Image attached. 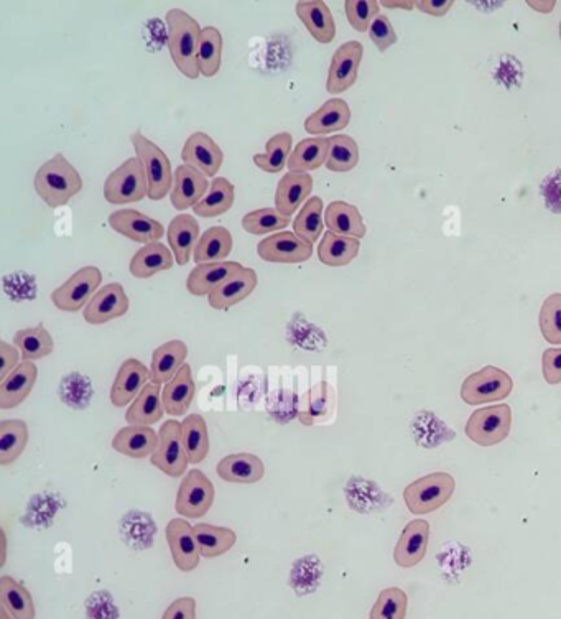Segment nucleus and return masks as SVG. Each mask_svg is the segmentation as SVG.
Returning <instances> with one entry per match:
<instances>
[{
    "label": "nucleus",
    "mask_w": 561,
    "mask_h": 619,
    "mask_svg": "<svg viewBox=\"0 0 561 619\" xmlns=\"http://www.w3.org/2000/svg\"><path fill=\"white\" fill-rule=\"evenodd\" d=\"M223 35L216 27H204L201 33L200 53H198V61H200V71L204 78H213L218 75L223 63Z\"/></svg>",
    "instance_id": "46"
},
{
    "label": "nucleus",
    "mask_w": 561,
    "mask_h": 619,
    "mask_svg": "<svg viewBox=\"0 0 561 619\" xmlns=\"http://www.w3.org/2000/svg\"><path fill=\"white\" fill-rule=\"evenodd\" d=\"M0 603L14 619H35L37 616L30 592L9 575L0 577Z\"/></svg>",
    "instance_id": "39"
},
{
    "label": "nucleus",
    "mask_w": 561,
    "mask_h": 619,
    "mask_svg": "<svg viewBox=\"0 0 561 619\" xmlns=\"http://www.w3.org/2000/svg\"><path fill=\"white\" fill-rule=\"evenodd\" d=\"M219 478L234 485H254L265 476L264 461L252 453H232L216 466Z\"/></svg>",
    "instance_id": "23"
},
{
    "label": "nucleus",
    "mask_w": 561,
    "mask_h": 619,
    "mask_svg": "<svg viewBox=\"0 0 561 619\" xmlns=\"http://www.w3.org/2000/svg\"><path fill=\"white\" fill-rule=\"evenodd\" d=\"M181 433L190 465L203 463L208 457L211 445L206 420L200 414L186 415L185 420L181 422Z\"/></svg>",
    "instance_id": "40"
},
{
    "label": "nucleus",
    "mask_w": 561,
    "mask_h": 619,
    "mask_svg": "<svg viewBox=\"0 0 561 619\" xmlns=\"http://www.w3.org/2000/svg\"><path fill=\"white\" fill-rule=\"evenodd\" d=\"M417 7L423 14L432 15V17H445L453 7L451 0H418L415 2Z\"/></svg>",
    "instance_id": "55"
},
{
    "label": "nucleus",
    "mask_w": 561,
    "mask_h": 619,
    "mask_svg": "<svg viewBox=\"0 0 561 619\" xmlns=\"http://www.w3.org/2000/svg\"><path fill=\"white\" fill-rule=\"evenodd\" d=\"M287 226H290V218L280 215L275 208H260L242 218V228L252 236L280 233Z\"/></svg>",
    "instance_id": "47"
},
{
    "label": "nucleus",
    "mask_w": 561,
    "mask_h": 619,
    "mask_svg": "<svg viewBox=\"0 0 561 619\" xmlns=\"http://www.w3.org/2000/svg\"><path fill=\"white\" fill-rule=\"evenodd\" d=\"M14 345L19 348L22 354V361H38L47 358L55 350V343L51 338L50 331L45 328L43 323L19 330L14 335Z\"/></svg>",
    "instance_id": "41"
},
{
    "label": "nucleus",
    "mask_w": 561,
    "mask_h": 619,
    "mask_svg": "<svg viewBox=\"0 0 561 619\" xmlns=\"http://www.w3.org/2000/svg\"><path fill=\"white\" fill-rule=\"evenodd\" d=\"M325 224L328 231L348 236L361 241L367 234L366 223L356 206L349 205L346 201H333L325 211Z\"/></svg>",
    "instance_id": "33"
},
{
    "label": "nucleus",
    "mask_w": 561,
    "mask_h": 619,
    "mask_svg": "<svg viewBox=\"0 0 561 619\" xmlns=\"http://www.w3.org/2000/svg\"><path fill=\"white\" fill-rule=\"evenodd\" d=\"M193 529H195V536L200 545L201 557L204 559H218L221 555L228 554L229 550L236 545V532L229 527L200 522L193 526Z\"/></svg>",
    "instance_id": "37"
},
{
    "label": "nucleus",
    "mask_w": 561,
    "mask_h": 619,
    "mask_svg": "<svg viewBox=\"0 0 561 619\" xmlns=\"http://www.w3.org/2000/svg\"><path fill=\"white\" fill-rule=\"evenodd\" d=\"M527 5L538 14H550L557 7V2L555 0H529Z\"/></svg>",
    "instance_id": "56"
},
{
    "label": "nucleus",
    "mask_w": 561,
    "mask_h": 619,
    "mask_svg": "<svg viewBox=\"0 0 561 619\" xmlns=\"http://www.w3.org/2000/svg\"><path fill=\"white\" fill-rule=\"evenodd\" d=\"M168 52L181 75L188 80H198L201 75L200 53L203 27L183 9L168 10L167 17Z\"/></svg>",
    "instance_id": "1"
},
{
    "label": "nucleus",
    "mask_w": 561,
    "mask_h": 619,
    "mask_svg": "<svg viewBox=\"0 0 561 619\" xmlns=\"http://www.w3.org/2000/svg\"><path fill=\"white\" fill-rule=\"evenodd\" d=\"M167 236L168 244L172 247L173 256H175L178 266H186L201 238L198 219L193 215H186V213L175 216L170 221Z\"/></svg>",
    "instance_id": "26"
},
{
    "label": "nucleus",
    "mask_w": 561,
    "mask_h": 619,
    "mask_svg": "<svg viewBox=\"0 0 561 619\" xmlns=\"http://www.w3.org/2000/svg\"><path fill=\"white\" fill-rule=\"evenodd\" d=\"M186 356H188V346L185 341L172 340L158 346L152 354L150 382L162 386L172 381L178 371L185 366Z\"/></svg>",
    "instance_id": "28"
},
{
    "label": "nucleus",
    "mask_w": 561,
    "mask_h": 619,
    "mask_svg": "<svg viewBox=\"0 0 561 619\" xmlns=\"http://www.w3.org/2000/svg\"><path fill=\"white\" fill-rule=\"evenodd\" d=\"M514 389L512 377L496 368V366H484L476 373L466 377L461 386V399L464 404L483 405L489 402L502 401L510 396Z\"/></svg>",
    "instance_id": "7"
},
{
    "label": "nucleus",
    "mask_w": 561,
    "mask_h": 619,
    "mask_svg": "<svg viewBox=\"0 0 561 619\" xmlns=\"http://www.w3.org/2000/svg\"><path fill=\"white\" fill-rule=\"evenodd\" d=\"M102 282V272L96 266H86L76 270L65 284L51 294V302L61 312L75 313L86 308L96 295Z\"/></svg>",
    "instance_id": "9"
},
{
    "label": "nucleus",
    "mask_w": 561,
    "mask_h": 619,
    "mask_svg": "<svg viewBox=\"0 0 561 619\" xmlns=\"http://www.w3.org/2000/svg\"><path fill=\"white\" fill-rule=\"evenodd\" d=\"M22 363V354L15 345L7 341H0V381H4L19 364Z\"/></svg>",
    "instance_id": "53"
},
{
    "label": "nucleus",
    "mask_w": 561,
    "mask_h": 619,
    "mask_svg": "<svg viewBox=\"0 0 561 619\" xmlns=\"http://www.w3.org/2000/svg\"><path fill=\"white\" fill-rule=\"evenodd\" d=\"M181 160L206 177H214L223 167L224 152L208 134L195 132L186 139L181 149Z\"/></svg>",
    "instance_id": "17"
},
{
    "label": "nucleus",
    "mask_w": 561,
    "mask_h": 619,
    "mask_svg": "<svg viewBox=\"0 0 561 619\" xmlns=\"http://www.w3.org/2000/svg\"><path fill=\"white\" fill-rule=\"evenodd\" d=\"M244 269L242 264L234 261L198 264L186 279V289L195 297H209L219 285L231 279L232 275Z\"/></svg>",
    "instance_id": "20"
},
{
    "label": "nucleus",
    "mask_w": 561,
    "mask_h": 619,
    "mask_svg": "<svg viewBox=\"0 0 561 619\" xmlns=\"http://www.w3.org/2000/svg\"><path fill=\"white\" fill-rule=\"evenodd\" d=\"M359 249H361L359 239L339 236L328 231L323 234L318 246V259L321 264L328 267L349 266L359 254Z\"/></svg>",
    "instance_id": "36"
},
{
    "label": "nucleus",
    "mask_w": 561,
    "mask_h": 619,
    "mask_svg": "<svg viewBox=\"0 0 561 619\" xmlns=\"http://www.w3.org/2000/svg\"><path fill=\"white\" fill-rule=\"evenodd\" d=\"M512 427V410L509 405L499 404L474 410L464 427L466 437L479 447H494L509 437Z\"/></svg>",
    "instance_id": "6"
},
{
    "label": "nucleus",
    "mask_w": 561,
    "mask_h": 619,
    "mask_svg": "<svg viewBox=\"0 0 561 619\" xmlns=\"http://www.w3.org/2000/svg\"><path fill=\"white\" fill-rule=\"evenodd\" d=\"M162 619H196V600L191 596H181L168 606Z\"/></svg>",
    "instance_id": "54"
},
{
    "label": "nucleus",
    "mask_w": 561,
    "mask_h": 619,
    "mask_svg": "<svg viewBox=\"0 0 561 619\" xmlns=\"http://www.w3.org/2000/svg\"><path fill=\"white\" fill-rule=\"evenodd\" d=\"M313 191V177L305 172H288L283 175L275 190V210L280 215L290 216L308 201Z\"/></svg>",
    "instance_id": "21"
},
{
    "label": "nucleus",
    "mask_w": 561,
    "mask_h": 619,
    "mask_svg": "<svg viewBox=\"0 0 561 619\" xmlns=\"http://www.w3.org/2000/svg\"><path fill=\"white\" fill-rule=\"evenodd\" d=\"M330 152V137H310L293 147L288 159V172H313L326 165Z\"/></svg>",
    "instance_id": "34"
},
{
    "label": "nucleus",
    "mask_w": 561,
    "mask_h": 619,
    "mask_svg": "<svg viewBox=\"0 0 561 619\" xmlns=\"http://www.w3.org/2000/svg\"><path fill=\"white\" fill-rule=\"evenodd\" d=\"M209 185L211 183L208 182L206 175L183 163L175 170V182L170 193L173 208L177 211L195 208L208 193Z\"/></svg>",
    "instance_id": "18"
},
{
    "label": "nucleus",
    "mask_w": 561,
    "mask_h": 619,
    "mask_svg": "<svg viewBox=\"0 0 561 619\" xmlns=\"http://www.w3.org/2000/svg\"><path fill=\"white\" fill-rule=\"evenodd\" d=\"M298 19L302 20L306 30L311 33V37L321 45H328L336 37V22L330 7L321 0H310V2H298L295 5Z\"/></svg>",
    "instance_id": "29"
},
{
    "label": "nucleus",
    "mask_w": 561,
    "mask_h": 619,
    "mask_svg": "<svg viewBox=\"0 0 561 619\" xmlns=\"http://www.w3.org/2000/svg\"><path fill=\"white\" fill-rule=\"evenodd\" d=\"M351 122V108L341 98H331L321 108L306 117L305 131L313 137H326L328 134L343 131Z\"/></svg>",
    "instance_id": "22"
},
{
    "label": "nucleus",
    "mask_w": 561,
    "mask_h": 619,
    "mask_svg": "<svg viewBox=\"0 0 561 619\" xmlns=\"http://www.w3.org/2000/svg\"><path fill=\"white\" fill-rule=\"evenodd\" d=\"M359 163V145L349 135L334 134L330 137V152L326 168L334 173H348Z\"/></svg>",
    "instance_id": "45"
},
{
    "label": "nucleus",
    "mask_w": 561,
    "mask_h": 619,
    "mask_svg": "<svg viewBox=\"0 0 561 619\" xmlns=\"http://www.w3.org/2000/svg\"><path fill=\"white\" fill-rule=\"evenodd\" d=\"M364 47L357 40H349L334 52L331 60L328 78H326V91L330 94H341L353 88L359 75Z\"/></svg>",
    "instance_id": "12"
},
{
    "label": "nucleus",
    "mask_w": 561,
    "mask_h": 619,
    "mask_svg": "<svg viewBox=\"0 0 561 619\" xmlns=\"http://www.w3.org/2000/svg\"><path fill=\"white\" fill-rule=\"evenodd\" d=\"M558 32H560V40H561V22H560V27H558Z\"/></svg>",
    "instance_id": "60"
},
{
    "label": "nucleus",
    "mask_w": 561,
    "mask_h": 619,
    "mask_svg": "<svg viewBox=\"0 0 561 619\" xmlns=\"http://www.w3.org/2000/svg\"><path fill=\"white\" fill-rule=\"evenodd\" d=\"M37 379L38 369L35 363L22 361L4 381H0V409H15L27 401Z\"/></svg>",
    "instance_id": "25"
},
{
    "label": "nucleus",
    "mask_w": 561,
    "mask_h": 619,
    "mask_svg": "<svg viewBox=\"0 0 561 619\" xmlns=\"http://www.w3.org/2000/svg\"><path fill=\"white\" fill-rule=\"evenodd\" d=\"M379 4H381V7H385V9H415V2L413 0H382Z\"/></svg>",
    "instance_id": "57"
},
{
    "label": "nucleus",
    "mask_w": 561,
    "mask_h": 619,
    "mask_svg": "<svg viewBox=\"0 0 561 619\" xmlns=\"http://www.w3.org/2000/svg\"><path fill=\"white\" fill-rule=\"evenodd\" d=\"M0 619H14V616L10 615L9 611L5 610L4 606L0 608Z\"/></svg>",
    "instance_id": "59"
},
{
    "label": "nucleus",
    "mask_w": 561,
    "mask_h": 619,
    "mask_svg": "<svg viewBox=\"0 0 561 619\" xmlns=\"http://www.w3.org/2000/svg\"><path fill=\"white\" fill-rule=\"evenodd\" d=\"M33 185L50 208H60L83 190V178L65 155L56 154L38 168Z\"/></svg>",
    "instance_id": "2"
},
{
    "label": "nucleus",
    "mask_w": 561,
    "mask_h": 619,
    "mask_svg": "<svg viewBox=\"0 0 561 619\" xmlns=\"http://www.w3.org/2000/svg\"><path fill=\"white\" fill-rule=\"evenodd\" d=\"M323 200L320 196H311L306 201L297 218L293 221V233L305 239L310 244H315L316 239H320L325 228V218H323Z\"/></svg>",
    "instance_id": "44"
},
{
    "label": "nucleus",
    "mask_w": 561,
    "mask_h": 619,
    "mask_svg": "<svg viewBox=\"0 0 561 619\" xmlns=\"http://www.w3.org/2000/svg\"><path fill=\"white\" fill-rule=\"evenodd\" d=\"M195 392L196 386L195 381H193L191 366L185 364L178 371L177 376L173 377L172 381L167 382L163 387L162 401L165 414L172 415V417L185 415L186 410L190 409Z\"/></svg>",
    "instance_id": "31"
},
{
    "label": "nucleus",
    "mask_w": 561,
    "mask_h": 619,
    "mask_svg": "<svg viewBox=\"0 0 561 619\" xmlns=\"http://www.w3.org/2000/svg\"><path fill=\"white\" fill-rule=\"evenodd\" d=\"M150 369L142 361L129 358L121 364L116 379L112 382L111 402L117 409H124L139 397L149 384Z\"/></svg>",
    "instance_id": "16"
},
{
    "label": "nucleus",
    "mask_w": 561,
    "mask_h": 619,
    "mask_svg": "<svg viewBox=\"0 0 561 619\" xmlns=\"http://www.w3.org/2000/svg\"><path fill=\"white\" fill-rule=\"evenodd\" d=\"M236 200V188L228 178L216 177L209 185L208 193L203 200L193 208L201 218H218L231 210Z\"/></svg>",
    "instance_id": "38"
},
{
    "label": "nucleus",
    "mask_w": 561,
    "mask_h": 619,
    "mask_svg": "<svg viewBox=\"0 0 561 619\" xmlns=\"http://www.w3.org/2000/svg\"><path fill=\"white\" fill-rule=\"evenodd\" d=\"M28 427L24 420L0 422V465H10L24 453L28 445Z\"/></svg>",
    "instance_id": "43"
},
{
    "label": "nucleus",
    "mask_w": 561,
    "mask_h": 619,
    "mask_svg": "<svg viewBox=\"0 0 561 619\" xmlns=\"http://www.w3.org/2000/svg\"><path fill=\"white\" fill-rule=\"evenodd\" d=\"M134 145L135 155L144 167L147 182H149V200L160 201L172 191L175 182V172L167 155L152 140L147 139L142 132L130 135Z\"/></svg>",
    "instance_id": "4"
},
{
    "label": "nucleus",
    "mask_w": 561,
    "mask_h": 619,
    "mask_svg": "<svg viewBox=\"0 0 561 619\" xmlns=\"http://www.w3.org/2000/svg\"><path fill=\"white\" fill-rule=\"evenodd\" d=\"M543 379L550 386L561 382V348H548L542 356Z\"/></svg>",
    "instance_id": "52"
},
{
    "label": "nucleus",
    "mask_w": 561,
    "mask_h": 619,
    "mask_svg": "<svg viewBox=\"0 0 561 619\" xmlns=\"http://www.w3.org/2000/svg\"><path fill=\"white\" fill-rule=\"evenodd\" d=\"M540 331L550 345H561V294L548 295L540 310Z\"/></svg>",
    "instance_id": "49"
},
{
    "label": "nucleus",
    "mask_w": 561,
    "mask_h": 619,
    "mask_svg": "<svg viewBox=\"0 0 561 619\" xmlns=\"http://www.w3.org/2000/svg\"><path fill=\"white\" fill-rule=\"evenodd\" d=\"M175 256L165 244L150 243L140 247L130 259V274L135 279H150L153 275L170 270L175 264Z\"/></svg>",
    "instance_id": "30"
},
{
    "label": "nucleus",
    "mask_w": 561,
    "mask_h": 619,
    "mask_svg": "<svg viewBox=\"0 0 561 619\" xmlns=\"http://www.w3.org/2000/svg\"><path fill=\"white\" fill-rule=\"evenodd\" d=\"M158 447V433L152 427L129 425L112 438V448L124 457L142 460L152 457Z\"/></svg>",
    "instance_id": "27"
},
{
    "label": "nucleus",
    "mask_w": 561,
    "mask_h": 619,
    "mask_svg": "<svg viewBox=\"0 0 561 619\" xmlns=\"http://www.w3.org/2000/svg\"><path fill=\"white\" fill-rule=\"evenodd\" d=\"M455 489V478L445 471L422 476L404 489L405 506L415 516L432 514L450 501Z\"/></svg>",
    "instance_id": "3"
},
{
    "label": "nucleus",
    "mask_w": 561,
    "mask_h": 619,
    "mask_svg": "<svg viewBox=\"0 0 561 619\" xmlns=\"http://www.w3.org/2000/svg\"><path fill=\"white\" fill-rule=\"evenodd\" d=\"M232 246H234V241H232V234L229 233V229L223 228V226L209 228L208 231L201 234L200 241L196 244L195 252H193L196 266L226 261L232 252Z\"/></svg>",
    "instance_id": "35"
},
{
    "label": "nucleus",
    "mask_w": 561,
    "mask_h": 619,
    "mask_svg": "<svg viewBox=\"0 0 561 619\" xmlns=\"http://www.w3.org/2000/svg\"><path fill=\"white\" fill-rule=\"evenodd\" d=\"M259 277L254 269L244 267L241 272L232 275L231 279L219 285L218 289L211 292L208 297L209 307L214 310H229L236 307L237 303L251 297L257 287Z\"/></svg>",
    "instance_id": "24"
},
{
    "label": "nucleus",
    "mask_w": 561,
    "mask_h": 619,
    "mask_svg": "<svg viewBox=\"0 0 561 619\" xmlns=\"http://www.w3.org/2000/svg\"><path fill=\"white\" fill-rule=\"evenodd\" d=\"M152 465L162 471L163 475L181 478L188 473V455H186L181 422L167 420L158 430V447L150 457Z\"/></svg>",
    "instance_id": "8"
},
{
    "label": "nucleus",
    "mask_w": 561,
    "mask_h": 619,
    "mask_svg": "<svg viewBox=\"0 0 561 619\" xmlns=\"http://www.w3.org/2000/svg\"><path fill=\"white\" fill-rule=\"evenodd\" d=\"M165 407L162 401V386L149 382L140 392L139 397L129 405L126 412V420L129 425L140 427H152L162 420Z\"/></svg>",
    "instance_id": "32"
},
{
    "label": "nucleus",
    "mask_w": 561,
    "mask_h": 619,
    "mask_svg": "<svg viewBox=\"0 0 561 619\" xmlns=\"http://www.w3.org/2000/svg\"><path fill=\"white\" fill-rule=\"evenodd\" d=\"M214 485L201 470H190L183 476L178 488L175 509L183 519H200L214 504Z\"/></svg>",
    "instance_id": "10"
},
{
    "label": "nucleus",
    "mask_w": 561,
    "mask_h": 619,
    "mask_svg": "<svg viewBox=\"0 0 561 619\" xmlns=\"http://www.w3.org/2000/svg\"><path fill=\"white\" fill-rule=\"evenodd\" d=\"M5 547H7V540H5V532L2 531V562H0L2 565L5 564V557H7L5 555Z\"/></svg>",
    "instance_id": "58"
},
{
    "label": "nucleus",
    "mask_w": 561,
    "mask_h": 619,
    "mask_svg": "<svg viewBox=\"0 0 561 619\" xmlns=\"http://www.w3.org/2000/svg\"><path fill=\"white\" fill-rule=\"evenodd\" d=\"M165 536L173 562L180 572H193L198 568L201 560L200 545L190 522L183 517H175L168 522Z\"/></svg>",
    "instance_id": "13"
},
{
    "label": "nucleus",
    "mask_w": 561,
    "mask_h": 619,
    "mask_svg": "<svg viewBox=\"0 0 561 619\" xmlns=\"http://www.w3.org/2000/svg\"><path fill=\"white\" fill-rule=\"evenodd\" d=\"M430 542V524L425 519L408 522L395 545V564L402 568H412L420 564L427 555Z\"/></svg>",
    "instance_id": "19"
},
{
    "label": "nucleus",
    "mask_w": 561,
    "mask_h": 619,
    "mask_svg": "<svg viewBox=\"0 0 561 619\" xmlns=\"http://www.w3.org/2000/svg\"><path fill=\"white\" fill-rule=\"evenodd\" d=\"M109 226L124 238L134 243L144 244V246L158 243L165 234V228L160 221L137 210L114 211L109 216Z\"/></svg>",
    "instance_id": "15"
},
{
    "label": "nucleus",
    "mask_w": 561,
    "mask_h": 619,
    "mask_svg": "<svg viewBox=\"0 0 561 619\" xmlns=\"http://www.w3.org/2000/svg\"><path fill=\"white\" fill-rule=\"evenodd\" d=\"M257 254L262 261L272 264H302L313 256V244L290 231H280L262 239Z\"/></svg>",
    "instance_id": "11"
},
{
    "label": "nucleus",
    "mask_w": 561,
    "mask_h": 619,
    "mask_svg": "<svg viewBox=\"0 0 561 619\" xmlns=\"http://www.w3.org/2000/svg\"><path fill=\"white\" fill-rule=\"evenodd\" d=\"M348 22L356 32H369L372 22L381 15V4L376 0H348L344 4Z\"/></svg>",
    "instance_id": "50"
},
{
    "label": "nucleus",
    "mask_w": 561,
    "mask_h": 619,
    "mask_svg": "<svg viewBox=\"0 0 561 619\" xmlns=\"http://www.w3.org/2000/svg\"><path fill=\"white\" fill-rule=\"evenodd\" d=\"M369 37L371 42L376 45L379 52H387L390 47H394L399 37L395 33L394 25L390 22L387 15H377L376 20L369 27Z\"/></svg>",
    "instance_id": "51"
},
{
    "label": "nucleus",
    "mask_w": 561,
    "mask_h": 619,
    "mask_svg": "<svg viewBox=\"0 0 561 619\" xmlns=\"http://www.w3.org/2000/svg\"><path fill=\"white\" fill-rule=\"evenodd\" d=\"M145 196H149V182L137 157L121 163L104 182V198L111 205H130Z\"/></svg>",
    "instance_id": "5"
},
{
    "label": "nucleus",
    "mask_w": 561,
    "mask_h": 619,
    "mask_svg": "<svg viewBox=\"0 0 561 619\" xmlns=\"http://www.w3.org/2000/svg\"><path fill=\"white\" fill-rule=\"evenodd\" d=\"M293 137L288 132H280L267 140L265 154H255L252 157L255 167L265 173H280L287 167L292 155Z\"/></svg>",
    "instance_id": "42"
},
{
    "label": "nucleus",
    "mask_w": 561,
    "mask_h": 619,
    "mask_svg": "<svg viewBox=\"0 0 561 619\" xmlns=\"http://www.w3.org/2000/svg\"><path fill=\"white\" fill-rule=\"evenodd\" d=\"M130 300L124 285L119 282L104 285L96 292L83 310V318L89 325H104L129 312Z\"/></svg>",
    "instance_id": "14"
},
{
    "label": "nucleus",
    "mask_w": 561,
    "mask_h": 619,
    "mask_svg": "<svg viewBox=\"0 0 561 619\" xmlns=\"http://www.w3.org/2000/svg\"><path fill=\"white\" fill-rule=\"evenodd\" d=\"M408 598L404 590L397 587L385 588L372 606L371 619H405Z\"/></svg>",
    "instance_id": "48"
}]
</instances>
